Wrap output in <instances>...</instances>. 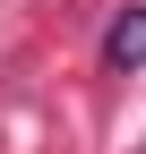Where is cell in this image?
<instances>
[{
    "label": "cell",
    "instance_id": "cell-1",
    "mask_svg": "<svg viewBox=\"0 0 146 154\" xmlns=\"http://www.w3.org/2000/svg\"><path fill=\"white\" fill-rule=\"evenodd\" d=\"M103 51H112L120 69H138V60H146V9H129V17H120V26L103 34Z\"/></svg>",
    "mask_w": 146,
    "mask_h": 154
}]
</instances>
